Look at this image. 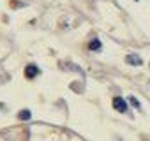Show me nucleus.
Masks as SVG:
<instances>
[{"label":"nucleus","instance_id":"1","mask_svg":"<svg viewBox=\"0 0 150 141\" xmlns=\"http://www.w3.org/2000/svg\"><path fill=\"white\" fill-rule=\"evenodd\" d=\"M113 108H115L117 111H120V113H125V111H127V102H125V99H122V97H113Z\"/></svg>","mask_w":150,"mask_h":141},{"label":"nucleus","instance_id":"2","mask_svg":"<svg viewBox=\"0 0 150 141\" xmlns=\"http://www.w3.org/2000/svg\"><path fill=\"white\" fill-rule=\"evenodd\" d=\"M39 73H41L39 67H37V65H34V63H30V65H27V67H25V76H27L28 80H34Z\"/></svg>","mask_w":150,"mask_h":141},{"label":"nucleus","instance_id":"3","mask_svg":"<svg viewBox=\"0 0 150 141\" xmlns=\"http://www.w3.org/2000/svg\"><path fill=\"white\" fill-rule=\"evenodd\" d=\"M125 62H127L129 65H141V63H143V60H141L138 55H134V53L127 55V56H125Z\"/></svg>","mask_w":150,"mask_h":141},{"label":"nucleus","instance_id":"4","mask_svg":"<svg viewBox=\"0 0 150 141\" xmlns=\"http://www.w3.org/2000/svg\"><path fill=\"white\" fill-rule=\"evenodd\" d=\"M101 48H103V46H101V41H99V39H92L90 44H88V49H90V51H99Z\"/></svg>","mask_w":150,"mask_h":141},{"label":"nucleus","instance_id":"5","mask_svg":"<svg viewBox=\"0 0 150 141\" xmlns=\"http://www.w3.org/2000/svg\"><path fill=\"white\" fill-rule=\"evenodd\" d=\"M18 116H20V120H30L32 113H30L28 109H23V111H20V113H18Z\"/></svg>","mask_w":150,"mask_h":141},{"label":"nucleus","instance_id":"6","mask_svg":"<svg viewBox=\"0 0 150 141\" xmlns=\"http://www.w3.org/2000/svg\"><path fill=\"white\" fill-rule=\"evenodd\" d=\"M129 102H131L134 108H139V101H138L136 97H129Z\"/></svg>","mask_w":150,"mask_h":141}]
</instances>
